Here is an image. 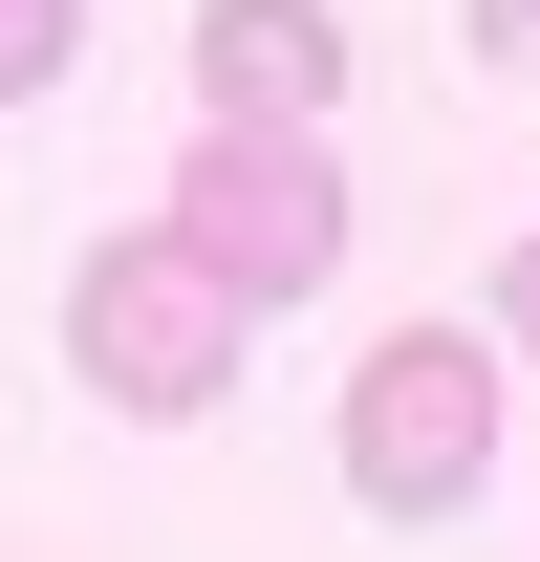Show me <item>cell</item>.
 <instances>
[{"mask_svg":"<svg viewBox=\"0 0 540 562\" xmlns=\"http://www.w3.org/2000/svg\"><path fill=\"white\" fill-rule=\"evenodd\" d=\"M325 454H346L368 519H475L497 497V325H390V347L346 368Z\"/></svg>","mask_w":540,"mask_h":562,"instance_id":"6da1fadb","label":"cell"},{"mask_svg":"<svg viewBox=\"0 0 540 562\" xmlns=\"http://www.w3.org/2000/svg\"><path fill=\"white\" fill-rule=\"evenodd\" d=\"M454 44H475V66H519V87H540V0H454Z\"/></svg>","mask_w":540,"mask_h":562,"instance_id":"8992f818","label":"cell"},{"mask_svg":"<svg viewBox=\"0 0 540 562\" xmlns=\"http://www.w3.org/2000/svg\"><path fill=\"white\" fill-rule=\"evenodd\" d=\"M325 109H346L325 0H195V131H325Z\"/></svg>","mask_w":540,"mask_h":562,"instance_id":"277c9868","label":"cell"},{"mask_svg":"<svg viewBox=\"0 0 540 562\" xmlns=\"http://www.w3.org/2000/svg\"><path fill=\"white\" fill-rule=\"evenodd\" d=\"M66 44H87V0H0V109H44V87H66Z\"/></svg>","mask_w":540,"mask_h":562,"instance_id":"5b68a950","label":"cell"},{"mask_svg":"<svg viewBox=\"0 0 540 562\" xmlns=\"http://www.w3.org/2000/svg\"><path fill=\"white\" fill-rule=\"evenodd\" d=\"M238 325H260V303H238L216 260H173V238H109V260L66 281V390L173 432V412H216V390H238Z\"/></svg>","mask_w":540,"mask_h":562,"instance_id":"7a4b0ae2","label":"cell"},{"mask_svg":"<svg viewBox=\"0 0 540 562\" xmlns=\"http://www.w3.org/2000/svg\"><path fill=\"white\" fill-rule=\"evenodd\" d=\"M151 238H173V260H216L238 303H303V281L346 260V151H325V131H195Z\"/></svg>","mask_w":540,"mask_h":562,"instance_id":"3957f363","label":"cell"},{"mask_svg":"<svg viewBox=\"0 0 540 562\" xmlns=\"http://www.w3.org/2000/svg\"><path fill=\"white\" fill-rule=\"evenodd\" d=\"M497 368H540V238L497 260Z\"/></svg>","mask_w":540,"mask_h":562,"instance_id":"52a82bcc","label":"cell"}]
</instances>
